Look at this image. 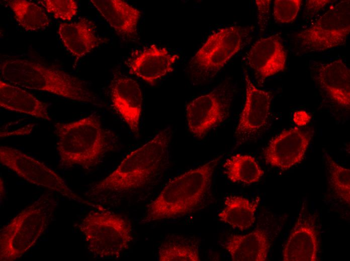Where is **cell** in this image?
I'll return each instance as SVG.
<instances>
[{
  "mask_svg": "<svg viewBox=\"0 0 350 261\" xmlns=\"http://www.w3.org/2000/svg\"><path fill=\"white\" fill-rule=\"evenodd\" d=\"M179 59V55L170 52L167 48L152 44L129 61V71L152 85L173 71V66Z\"/></svg>",
  "mask_w": 350,
  "mask_h": 261,
  "instance_id": "2e32d148",
  "label": "cell"
},
{
  "mask_svg": "<svg viewBox=\"0 0 350 261\" xmlns=\"http://www.w3.org/2000/svg\"><path fill=\"white\" fill-rule=\"evenodd\" d=\"M159 261H199L198 246L186 240H170L163 243L158 250Z\"/></svg>",
  "mask_w": 350,
  "mask_h": 261,
  "instance_id": "d4e9b609",
  "label": "cell"
},
{
  "mask_svg": "<svg viewBox=\"0 0 350 261\" xmlns=\"http://www.w3.org/2000/svg\"><path fill=\"white\" fill-rule=\"evenodd\" d=\"M331 2L332 1L328 0L306 1L305 4L306 11L310 15H314Z\"/></svg>",
  "mask_w": 350,
  "mask_h": 261,
  "instance_id": "f546056e",
  "label": "cell"
},
{
  "mask_svg": "<svg viewBox=\"0 0 350 261\" xmlns=\"http://www.w3.org/2000/svg\"><path fill=\"white\" fill-rule=\"evenodd\" d=\"M223 246L233 261H266L271 243L267 231L257 228L246 234H231Z\"/></svg>",
  "mask_w": 350,
  "mask_h": 261,
  "instance_id": "ffe728a7",
  "label": "cell"
},
{
  "mask_svg": "<svg viewBox=\"0 0 350 261\" xmlns=\"http://www.w3.org/2000/svg\"><path fill=\"white\" fill-rule=\"evenodd\" d=\"M318 230L315 219L301 206L295 225L283 247L284 261H316L319 251Z\"/></svg>",
  "mask_w": 350,
  "mask_h": 261,
  "instance_id": "4fadbf2b",
  "label": "cell"
},
{
  "mask_svg": "<svg viewBox=\"0 0 350 261\" xmlns=\"http://www.w3.org/2000/svg\"><path fill=\"white\" fill-rule=\"evenodd\" d=\"M88 249L100 258L118 257L133 240L130 223L103 208L89 212L79 225Z\"/></svg>",
  "mask_w": 350,
  "mask_h": 261,
  "instance_id": "8992f818",
  "label": "cell"
},
{
  "mask_svg": "<svg viewBox=\"0 0 350 261\" xmlns=\"http://www.w3.org/2000/svg\"><path fill=\"white\" fill-rule=\"evenodd\" d=\"M287 52L277 35L261 38L249 48L246 59L260 81L284 70Z\"/></svg>",
  "mask_w": 350,
  "mask_h": 261,
  "instance_id": "9a60e30c",
  "label": "cell"
},
{
  "mask_svg": "<svg viewBox=\"0 0 350 261\" xmlns=\"http://www.w3.org/2000/svg\"><path fill=\"white\" fill-rule=\"evenodd\" d=\"M112 105L136 136L139 135L142 94L137 82L119 74H114L110 86Z\"/></svg>",
  "mask_w": 350,
  "mask_h": 261,
  "instance_id": "5bb4252c",
  "label": "cell"
},
{
  "mask_svg": "<svg viewBox=\"0 0 350 261\" xmlns=\"http://www.w3.org/2000/svg\"><path fill=\"white\" fill-rule=\"evenodd\" d=\"M293 118L295 124L298 126H303L310 121L311 116L308 112L300 110L294 112Z\"/></svg>",
  "mask_w": 350,
  "mask_h": 261,
  "instance_id": "4dcf8cb0",
  "label": "cell"
},
{
  "mask_svg": "<svg viewBox=\"0 0 350 261\" xmlns=\"http://www.w3.org/2000/svg\"><path fill=\"white\" fill-rule=\"evenodd\" d=\"M16 20L26 31L44 29L49 25V18L43 9L26 0L8 1Z\"/></svg>",
  "mask_w": 350,
  "mask_h": 261,
  "instance_id": "cb8c5ba5",
  "label": "cell"
},
{
  "mask_svg": "<svg viewBox=\"0 0 350 261\" xmlns=\"http://www.w3.org/2000/svg\"><path fill=\"white\" fill-rule=\"evenodd\" d=\"M301 3V0L275 1L273 8L275 20L282 24L293 22L298 15Z\"/></svg>",
  "mask_w": 350,
  "mask_h": 261,
  "instance_id": "83f0119b",
  "label": "cell"
},
{
  "mask_svg": "<svg viewBox=\"0 0 350 261\" xmlns=\"http://www.w3.org/2000/svg\"><path fill=\"white\" fill-rule=\"evenodd\" d=\"M55 19L70 21L77 12L78 5L74 0H44L39 2Z\"/></svg>",
  "mask_w": 350,
  "mask_h": 261,
  "instance_id": "4316f807",
  "label": "cell"
},
{
  "mask_svg": "<svg viewBox=\"0 0 350 261\" xmlns=\"http://www.w3.org/2000/svg\"><path fill=\"white\" fill-rule=\"evenodd\" d=\"M232 98L230 85L225 81L191 101L186 108L190 133L195 138L203 139L225 122L229 116Z\"/></svg>",
  "mask_w": 350,
  "mask_h": 261,
  "instance_id": "9c48e42d",
  "label": "cell"
},
{
  "mask_svg": "<svg viewBox=\"0 0 350 261\" xmlns=\"http://www.w3.org/2000/svg\"><path fill=\"white\" fill-rule=\"evenodd\" d=\"M311 132L293 127L273 138L265 149L266 163L282 171L300 163L310 144Z\"/></svg>",
  "mask_w": 350,
  "mask_h": 261,
  "instance_id": "7c38bea8",
  "label": "cell"
},
{
  "mask_svg": "<svg viewBox=\"0 0 350 261\" xmlns=\"http://www.w3.org/2000/svg\"><path fill=\"white\" fill-rule=\"evenodd\" d=\"M244 79L245 99L234 133L236 146L253 140L266 128L273 97L271 92L256 87L246 71Z\"/></svg>",
  "mask_w": 350,
  "mask_h": 261,
  "instance_id": "8fae6325",
  "label": "cell"
},
{
  "mask_svg": "<svg viewBox=\"0 0 350 261\" xmlns=\"http://www.w3.org/2000/svg\"><path fill=\"white\" fill-rule=\"evenodd\" d=\"M224 173L233 183L250 185L260 181L264 174L255 159L252 156L237 154L225 160Z\"/></svg>",
  "mask_w": 350,
  "mask_h": 261,
  "instance_id": "603a6c76",
  "label": "cell"
},
{
  "mask_svg": "<svg viewBox=\"0 0 350 261\" xmlns=\"http://www.w3.org/2000/svg\"><path fill=\"white\" fill-rule=\"evenodd\" d=\"M257 10V24L260 31H263L266 29L270 19V0L254 1Z\"/></svg>",
  "mask_w": 350,
  "mask_h": 261,
  "instance_id": "f1b7e54d",
  "label": "cell"
},
{
  "mask_svg": "<svg viewBox=\"0 0 350 261\" xmlns=\"http://www.w3.org/2000/svg\"><path fill=\"white\" fill-rule=\"evenodd\" d=\"M2 80L22 87L48 92L71 100L94 103L83 80L55 66L32 60L9 59L0 65Z\"/></svg>",
  "mask_w": 350,
  "mask_h": 261,
  "instance_id": "277c9868",
  "label": "cell"
},
{
  "mask_svg": "<svg viewBox=\"0 0 350 261\" xmlns=\"http://www.w3.org/2000/svg\"><path fill=\"white\" fill-rule=\"evenodd\" d=\"M91 3L120 37L132 39L137 35L141 12L122 0H91Z\"/></svg>",
  "mask_w": 350,
  "mask_h": 261,
  "instance_id": "ac0fdd59",
  "label": "cell"
},
{
  "mask_svg": "<svg viewBox=\"0 0 350 261\" xmlns=\"http://www.w3.org/2000/svg\"><path fill=\"white\" fill-rule=\"evenodd\" d=\"M325 162L331 187L340 200L349 205L350 170L339 165L327 154Z\"/></svg>",
  "mask_w": 350,
  "mask_h": 261,
  "instance_id": "484cf974",
  "label": "cell"
},
{
  "mask_svg": "<svg viewBox=\"0 0 350 261\" xmlns=\"http://www.w3.org/2000/svg\"><path fill=\"white\" fill-rule=\"evenodd\" d=\"M316 77L320 87L333 102L349 108L350 70L342 60L320 64Z\"/></svg>",
  "mask_w": 350,
  "mask_h": 261,
  "instance_id": "e0dca14e",
  "label": "cell"
},
{
  "mask_svg": "<svg viewBox=\"0 0 350 261\" xmlns=\"http://www.w3.org/2000/svg\"><path fill=\"white\" fill-rule=\"evenodd\" d=\"M0 105L12 111L50 120L48 106L19 86L0 80Z\"/></svg>",
  "mask_w": 350,
  "mask_h": 261,
  "instance_id": "44dd1931",
  "label": "cell"
},
{
  "mask_svg": "<svg viewBox=\"0 0 350 261\" xmlns=\"http://www.w3.org/2000/svg\"><path fill=\"white\" fill-rule=\"evenodd\" d=\"M222 157L215 158L170 179L148 205L144 221L170 219L195 210L203 201Z\"/></svg>",
  "mask_w": 350,
  "mask_h": 261,
  "instance_id": "3957f363",
  "label": "cell"
},
{
  "mask_svg": "<svg viewBox=\"0 0 350 261\" xmlns=\"http://www.w3.org/2000/svg\"><path fill=\"white\" fill-rule=\"evenodd\" d=\"M349 0L341 1L324 12L313 24L296 35L301 47L323 52L344 45L350 30Z\"/></svg>",
  "mask_w": 350,
  "mask_h": 261,
  "instance_id": "52a82bcc",
  "label": "cell"
},
{
  "mask_svg": "<svg viewBox=\"0 0 350 261\" xmlns=\"http://www.w3.org/2000/svg\"><path fill=\"white\" fill-rule=\"evenodd\" d=\"M56 205L52 195H42L5 225L0 232L1 261L15 260L31 248L49 225Z\"/></svg>",
  "mask_w": 350,
  "mask_h": 261,
  "instance_id": "5b68a950",
  "label": "cell"
},
{
  "mask_svg": "<svg viewBox=\"0 0 350 261\" xmlns=\"http://www.w3.org/2000/svg\"><path fill=\"white\" fill-rule=\"evenodd\" d=\"M58 33L76 61L105 42L97 35L94 24L85 18L71 23H61Z\"/></svg>",
  "mask_w": 350,
  "mask_h": 261,
  "instance_id": "d6986e66",
  "label": "cell"
},
{
  "mask_svg": "<svg viewBox=\"0 0 350 261\" xmlns=\"http://www.w3.org/2000/svg\"><path fill=\"white\" fill-rule=\"evenodd\" d=\"M247 34L240 26L219 29L209 36L192 58L190 67L205 79L213 77L240 51Z\"/></svg>",
  "mask_w": 350,
  "mask_h": 261,
  "instance_id": "ba28073f",
  "label": "cell"
},
{
  "mask_svg": "<svg viewBox=\"0 0 350 261\" xmlns=\"http://www.w3.org/2000/svg\"><path fill=\"white\" fill-rule=\"evenodd\" d=\"M259 201V198L250 201L240 196H228L224 199V208L218 213L219 220L233 228L246 230L255 222Z\"/></svg>",
  "mask_w": 350,
  "mask_h": 261,
  "instance_id": "7402d4cb",
  "label": "cell"
},
{
  "mask_svg": "<svg viewBox=\"0 0 350 261\" xmlns=\"http://www.w3.org/2000/svg\"><path fill=\"white\" fill-rule=\"evenodd\" d=\"M56 148L62 168L98 165L115 146V136L105 128L96 115L54 125Z\"/></svg>",
  "mask_w": 350,
  "mask_h": 261,
  "instance_id": "7a4b0ae2",
  "label": "cell"
},
{
  "mask_svg": "<svg viewBox=\"0 0 350 261\" xmlns=\"http://www.w3.org/2000/svg\"><path fill=\"white\" fill-rule=\"evenodd\" d=\"M172 130L167 127L126 155L108 176L96 183L95 193H122L151 182L166 167Z\"/></svg>",
  "mask_w": 350,
  "mask_h": 261,
  "instance_id": "6da1fadb",
  "label": "cell"
},
{
  "mask_svg": "<svg viewBox=\"0 0 350 261\" xmlns=\"http://www.w3.org/2000/svg\"><path fill=\"white\" fill-rule=\"evenodd\" d=\"M0 162L31 184L48 189L70 200L94 205L76 194L60 176L43 162L20 150L1 146Z\"/></svg>",
  "mask_w": 350,
  "mask_h": 261,
  "instance_id": "30bf717a",
  "label": "cell"
}]
</instances>
